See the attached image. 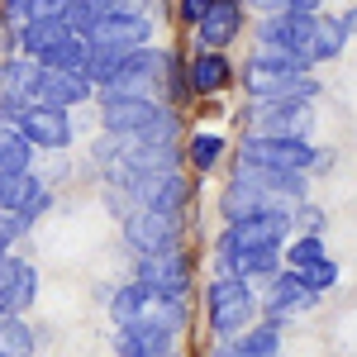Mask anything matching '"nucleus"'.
<instances>
[{
  "label": "nucleus",
  "mask_w": 357,
  "mask_h": 357,
  "mask_svg": "<svg viewBox=\"0 0 357 357\" xmlns=\"http://www.w3.org/2000/svg\"><path fill=\"white\" fill-rule=\"evenodd\" d=\"M191 301H181V296H162V291H153V286H143V281H124L119 291L110 296V319L114 329H158V333H176L191 324Z\"/></svg>",
  "instance_id": "nucleus-1"
},
{
  "label": "nucleus",
  "mask_w": 357,
  "mask_h": 357,
  "mask_svg": "<svg viewBox=\"0 0 357 357\" xmlns=\"http://www.w3.org/2000/svg\"><path fill=\"white\" fill-rule=\"evenodd\" d=\"M257 319H262V296H257L252 281H238V276H224V272L205 281V324L215 333V343L248 333Z\"/></svg>",
  "instance_id": "nucleus-2"
},
{
  "label": "nucleus",
  "mask_w": 357,
  "mask_h": 357,
  "mask_svg": "<svg viewBox=\"0 0 357 357\" xmlns=\"http://www.w3.org/2000/svg\"><path fill=\"white\" fill-rule=\"evenodd\" d=\"M238 86H243V100H314L324 91L314 72H286V67L257 62V57H243Z\"/></svg>",
  "instance_id": "nucleus-3"
},
{
  "label": "nucleus",
  "mask_w": 357,
  "mask_h": 357,
  "mask_svg": "<svg viewBox=\"0 0 357 357\" xmlns=\"http://www.w3.org/2000/svg\"><path fill=\"white\" fill-rule=\"evenodd\" d=\"M238 124H243V134L262 138H310L314 100H248Z\"/></svg>",
  "instance_id": "nucleus-4"
},
{
  "label": "nucleus",
  "mask_w": 357,
  "mask_h": 357,
  "mask_svg": "<svg viewBox=\"0 0 357 357\" xmlns=\"http://www.w3.org/2000/svg\"><path fill=\"white\" fill-rule=\"evenodd\" d=\"M162 119V100L148 96H119V91H96V124L110 138H143Z\"/></svg>",
  "instance_id": "nucleus-5"
},
{
  "label": "nucleus",
  "mask_w": 357,
  "mask_h": 357,
  "mask_svg": "<svg viewBox=\"0 0 357 357\" xmlns=\"http://www.w3.org/2000/svg\"><path fill=\"white\" fill-rule=\"evenodd\" d=\"M296 238V210H262L238 224H224L215 252H243V248H286Z\"/></svg>",
  "instance_id": "nucleus-6"
},
{
  "label": "nucleus",
  "mask_w": 357,
  "mask_h": 357,
  "mask_svg": "<svg viewBox=\"0 0 357 357\" xmlns=\"http://www.w3.org/2000/svg\"><path fill=\"white\" fill-rule=\"evenodd\" d=\"M314 153L319 148L310 138H262V134L238 138V162L267 167V172H305V176H314Z\"/></svg>",
  "instance_id": "nucleus-7"
},
{
  "label": "nucleus",
  "mask_w": 357,
  "mask_h": 357,
  "mask_svg": "<svg viewBox=\"0 0 357 357\" xmlns=\"http://www.w3.org/2000/svg\"><path fill=\"white\" fill-rule=\"evenodd\" d=\"M134 281L162 291V296H181L191 301L195 291V257L186 248H167V252H148V257H134Z\"/></svg>",
  "instance_id": "nucleus-8"
},
{
  "label": "nucleus",
  "mask_w": 357,
  "mask_h": 357,
  "mask_svg": "<svg viewBox=\"0 0 357 357\" xmlns=\"http://www.w3.org/2000/svg\"><path fill=\"white\" fill-rule=\"evenodd\" d=\"M153 15L143 10V5H119L110 0V10H105V20L86 33V43L91 48H143V43H153Z\"/></svg>",
  "instance_id": "nucleus-9"
},
{
  "label": "nucleus",
  "mask_w": 357,
  "mask_h": 357,
  "mask_svg": "<svg viewBox=\"0 0 357 357\" xmlns=\"http://www.w3.org/2000/svg\"><path fill=\"white\" fill-rule=\"evenodd\" d=\"M124 243L134 257L148 252H167V248L181 243V215L176 210H153V205H138L134 215L124 220Z\"/></svg>",
  "instance_id": "nucleus-10"
},
{
  "label": "nucleus",
  "mask_w": 357,
  "mask_h": 357,
  "mask_svg": "<svg viewBox=\"0 0 357 357\" xmlns=\"http://www.w3.org/2000/svg\"><path fill=\"white\" fill-rule=\"evenodd\" d=\"M257 296H262V319L267 324H286L291 314H305L310 305H319V296L310 291L305 272H291V267H281Z\"/></svg>",
  "instance_id": "nucleus-11"
},
{
  "label": "nucleus",
  "mask_w": 357,
  "mask_h": 357,
  "mask_svg": "<svg viewBox=\"0 0 357 357\" xmlns=\"http://www.w3.org/2000/svg\"><path fill=\"white\" fill-rule=\"evenodd\" d=\"M15 124L24 129V138L38 153H67L77 143V119L67 110H53V105H29Z\"/></svg>",
  "instance_id": "nucleus-12"
},
{
  "label": "nucleus",
  "mask_w": 357,
  "mask_h": 357,
  "mask_svg": "<svg viewBox=\"0 0 357 357\" xmlns=\"http://www.w3.org/2000/svg\"><path fill=\"white\" fill-rule=\"evenodd\" d=\"M186 77H191L195 100H215V96H229V91L238 86V67H234L229 53L195 48V53H186Z\"/></svg>",
  "instance_id": "nucleus-13"
},
{
  "label": "nucleus",
  "mask_w": 357,
  "mask_h": 357,
  "mask_svg": "<svg viewBox=\"0 0 357 357\" xmlns=\"http://www.w3.org/2000/svg\"><path fill=\"white\" fill-rule=\"evenodd\" d=\"M33 86H38V62L24 53L0 57V119H20L33 105Z\"/></svg>",
  "instance_id": "nucleus-14"
},
{
  "label": "nucleus",
  "mask_w": 357,
  "mask_h": 357,
  "mask_svg": "<svg viewBox=\"0 0 357 357\" xmlns=\"http://www.w3.org/2000/svg\"><path fill=\"white\" fill-rule=\"evenodd\" d=\"M129 200H134V205H153V210H176V215H186V205L195 200V181L181 167H172V172H148L134 191H129Z\"/></svg>",
  "instance_id": "nucleus-15"
},
{
  "label": "nucleus",
  "mask_w": 357,
  "mask_h": 357,
  "mask_svg": "<svg viewBox=\"0 0 357 357\" xmlns=\"http://www.w3.org/2000/svg\"><path fill=\"white\" fill-rule=\"evenodd\" d=\"M243 24H248V5L243 0H215V10L195 24V48L229 53V48L243 38Z\"/></svg>",
  "instance_id": "nucleus-16"
},
{
  "label": "nucleus",
  "mask_w": 357,
  "mask_h": 357,
  "mask_svg": "<svg viewBox=\"0 0 357 357\" xmlns=\"http://www.w3.org/2000/svg\"><path fill=\"white\" fill-rule=\"evenodd\" d=\"M286 267V248H243V252H215V272L267 286L276 272Z\"/></svg>",
  "instance_id": "nucleus-17"
},
{
  "label": "nucleus",
  "mask_w": 357,
  "mask_h": 357,
  "mask_svg": "<svg viewBox=\"0 0 357 357\" xmlns=\"http://www.w3.org/2000/svg\"><path fill=\"white\" fill-rule=\"evenodd\" d=\"M96 100V86L86 77H72V72H48L38 67V86H33V105H53V110H82Z\"/></svg>",
  "instance_id": "nucleus-18"
},
{
  "label": "nucleus",
  "mask_w": 357,
  "mask_h": 357,
  "mask_svg": "<svg viewBox=\"0 0 357 357\" xmlns=\"http://www.w3.org/2000/svg\"><path fill=\"white\" fill-rule=\"evenodd\" d=\"M38 301V272L24 257H5V281H0V314H29Z\"/></svg>",
  "instance_id": "nucleus-19"
},
{
  "label": "nucleus",
  "mask_w": 357,
  "mask_h": 357,
  "mask_svg": "<svg viewBox=\"0 0 357 357\" xmlns=\"http://www.w3.org/2000/svg\"><path fill=\"white\" fill-rule=\"evenodd\" d=\"M348 48V29H343V15H329V10H314V24H310V62H333Z\"/></svg>",
  "instance_id": "nucleus-20"
},
{
  "label": "nucleus",
  "mask_w": 357,
  "mask_h": 357,
  "mask_svg": "<svg viewBox=\"0 0 357 357\" xmlns=\"http://www.w3.org/2000/svg\"><path fill=\"white\" fill-rule=\"evenodd\" d=\"M114 357H176V338L158 329H114Z\"/></svg>",
  "instance_id": "nucleus-21"
},
{
  "label": "nucleus",
  "mask_w": 357,
  "mask_h": 357,
  "mask_svg": "<svg viewBox=\"0 0 357 357\" xmlns=\"http://www.w3.org/2000/svg\"><path fill=\"white\" fill-rule=\"evenodd\" d=\"M67 33H72V29H67V20H62V15H48V20H29V24L15 33V48H20L24 57H33V62H38V57L48 53L53 43H62Z\"/></svg>",
  "instance_id": "nucleus-22"
},
{
  "label": "nucleus",
  "mask_w": 357,
  "mask_h": 357,
  "mask_svg": "<svg viewBox=\"0 0 357 357\" xmlns=\"http://www.w3.org/2000/svg\"><path fill=\"white\" fill-rule=\"evenodd\" d=\"M224 158H229V138L215 134V129H195V134L186 138V167H191L195 176L215 172Z\"/></svg>",
  "instance_id": "nucleus-23"
},
{
  "label": "nucleus",
  "mask_w": 357,
  "mask_h": 357,
  "mask_svg": "<svg viewBox=\"0 0 357 357\" xmlns=\"http://www.w3.org/2000/svg\"><path fill=\"white\" fill-rule=\"evenodd\" d=\"M86 62H91V43H86L82 33H67L62 43H53L48 53L38 57V67H48V72H72V77H86Z\"/></svg>",
  "instance_id": "nucleus-24"
},
{
  "label": "nucleus",
  "mask_w": 357,
  "mask_h": 357,
  "mask_svg": "<svg viewBox=\"0 0 357 357\" xmlns=\"http://www.w3.org/2000/svg\"><path fill=\"white\" fill-rule=\"evenodd\" d=\"M33 158H38V148L24 138V129L0 119V172H33Z\"/></svg>",
  "instance_id": "nucleus-25"
},
{
  "label": "nucleus",
  "mask_w": 357,
  "mask_h": 357,
  "mask_svg": "<svg viewBox=\"0 0 357 357\" xmlns=\"http://www.w3.org/2000/svg\"><path fill=\"white\" fill-rule=\"evenodd\" d=\"M195 96H191V77H186V53L167 48V62H162V105L172 110H186Z\"/></svg>",
  "instance_id": "nucleus-26"
},
{
  "label": "nucleus",
  "mask_w": 357,
  "mask_h": 357,
  "mask_svg": "<svg viewBox=\"0 0 357 357\" xmlns=\"http://www.w3.org/2000/svg\"><path fill=\"white\" fill-rule=\"evenodd\" d=\"M234 348H238V357H281V324L257 319L248 333L234 338Z\"/></svg>",
  "instance_id": "nucleus-27"
},
{
  "label": "nucleus",
  "mask_w": 357,
  "mask_h": 357,
  "mask_svg": "<svg viewBox=\"0 0 357 357\" xmlns=\"http://www.w3.org/2000/svg\"><path fill=\"white\" fill-rule=\"evenodd\" d=\"M33 348H38V333L24 314L0 319V357H33Z\"/></svg>",
  "instance_id": "nucleus-28"
},
{
  "label": "nucleus",
  "mask_w": 357,
  "mask_h": 357,
  "mask_svg": "<svg viewBox=\"0 0 357 357\" xmlns=\"http://www.w3.org/2000/svg\"><path fill=\"white\" fill-rule=\"evenodd\" d=\"M324 257H329L324 234H296V238L286 243V267H291V272H310V267L324 262Z\"/></svg>",
  "instance_id": "nucleus-29"
},
{
  "label": "nucleus",
  "mask_w": 357,
  "mask_h": 357,
  "mask_svg": "<svg viewBox=\"0 0 357 357\" xmlns=\"http://www.w3.org/2000/svg\"><path fill=\"white\" fill-rule=\"evenodd\" d=\"M33 186H38V172H0V210L20 215V205L29 200Z\"/></svg>",
  "instance_id": "nucleus-30"
},
{
  "label": "nucleus",
  "mask_w": 357,
  "mask_h": 357,
  "mask_svg": "<svg viewBox=\"0 0 357 357\" xmlns=\"http://www.w3.org/2000/svg\"><path fill=\"white\" fill-rule=\"evenodd\" d=\"M48 210H53V186L38 176V186H33V191H29V200L20 205V224H24V229H33V224L43 220Z\"/></svg>",
  "instance_id": "nucleus-31"
},
{
  "label": "nucleus",
  "mask_w": 357,
  "mask_h": 357,
  "mask_svg": "<svg viewBox=\"0 0 357 357\" xmlns=\"http://www.w3.org/2000/svg\"><path fill=\"white\" fill-rule=\"evenodd\" d=\"M305 281H310V291H314V296H329L333 286H338V262H333V257L314 262V267L305 272Z\"/></svg>",
  "instance_id": "nucleus-32"
},
{
  "label": "nucleus",
  "mask_w": 357,
  "mask_h": 357,
  "mask_svg": "<svg viewBox=\"0 0 357 357\" xmlns=\"http://www.w3.org/2000/svg\"><path fill=\"white\" fill-rule=\"evenodd\" d=\"M29 20H33V0H0V24L10 33H20Z\"/></svg>",
  "instance_id": "nucleus-33"
},
{
  "label": "nucleus",
  "mask_w": 357,
  "mask_h": 357,
  "mask_svg": "<svg viewBox=\"0 0 357 357\" xmlns=\"http://www.w3.org/2000/svg\"><path fill=\"white\" fill-rule=\"evenodd\" d=\"M24 234L29 229L20 224V215H5V210H0V257H15V243H20Z\"/></svg>",
  "instance_id": "nucleus-34"
},
{
  "label": "nucleus",
  "mask_w": 357,
  "mask_h": 357,
  "mask_svg": "<svg viewBox=\"0 0 357 357\" xmlns=\"http://www.w3.org/2000/svg\"><path fill=\"white\" fill-rule=\"evenodd\" d=\"M210 10H215V0H176V20H181V24H191V29L200 24Z\"/></svg>",
  "instance_id": "nucleus-35"
},
{
  "label": "nucleus",
  "mask_w": 357,
  "mask_h": 357,
  "mask_svg": "<svg viewBox=\"0 0 357 357\" xmlns=\"http://www.w3.org/2000/svg\"><path fill=\"white\" fill-rule=\"evenodd\" d=\"M296 224H301V234H324V229H329L324 210H314V205H301V210H296Z\"/></svg>",
  "instance_id": "nucleus-36"
},
{
  "label": "nucleus",
  "mask_w": 357,
  "mask_h": 357,
  "mask_svg": "<svg viewBox=\"0 0 357 357\" xmlns=\"http://www.w3.org/2000/svg\"><path fill=\"white\" fill-rule=\"evenodd\" d=\"M248 10H257V15H286L291 10V0H243Z\"/></svg>",
  "instance_id": "nucleus-37"
},
{
  "label": "nucleus",
  "mask_w": 357,
  "mask_h": 357,
  "mask_svg": "<svg viewBox=\"0 0 357 357\" xmlns=\"http://www.w3.org/2000/svg\"><path fill=\"white\" fill-rule=\"evenodd\" d=\"M314 172H319V176L333 172V148H319V153H314Z\"/></svg>",
  "instance_id": "nucleus-38"
},
{
  "label": "nucleus",
  "mask_w": 357,
  "mask_h": 357,
  "mask_svg": "<svg viewBox=\"0 0 357 357\" xmlns=\"http://www.w3.org/2000/svg\"><path fill=\"white\" fill-rule=\"evenodd\" d=\"M210 357H238V348H234V338H224V343H215V348H210Z\"/></svg>",
  "instance_id": "nucleus-39"
},
{
  "label": "nucleus",
  "mask_w": 357,
  "mask_h": 357,
  "mask_svg": "<svg viewBox=\"0 0 357 357\" xmlns=\"http://www.w3.org/2000/svg\"><path fill=\"white\" fill-rule=\"evenodd\" d=\"M343 29H348V38L357 33V5H353V10H343Z\"/></svg>",
  "instance_id": "nucleus-40"
},
{
  "label": "nucleus",
  "mask_w": 357,
  "mask_h": 357,
  "mask_svg": "<svg viewBox=\"0 0 357 357\" xmlns=\"http://www.w3.org/2000/svg\"><path fill=\"white\" fill-rule=\"evenodd\" d=\"M0 281H5V257H0Z\"/></svg>",
  "instance_id": "nucleus-41"
},
{
  "label": "nucleus",
  "mask_w": 357,
  "mask_h": 357,
  "mask_svg": "<svg viewBox=\"0 0 357 357\" xmlns=\"http://www.w3.org/2000/svg\"><path fill=\"white\" fill-rule=\"evenodd\" d=\"M0 319H10V314H0Z\"/></svg>",
  "instance_id": "nucleus-42"
}]
</instances>
